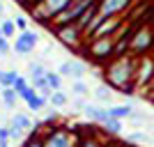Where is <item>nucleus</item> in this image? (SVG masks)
<instances>
[{
	"label": "nucleus",
	"mask_w": 154,
	"mask_h": 147,
	"mask_svg": "<svg viewBox=\"0 0 154 147\" xmlns=\"http://www.w3.org/2000/svg\"><path fill=\"white\" fill-rule=\"evenodd\" d=\"M134 74H136L134 60H129V58H117L115 62L108 67V81L120 90H122L124 85H129V81L134 78Z\"/></svg>",
	"instance_id": "obj_1"
},
{
	"label": "nucleus",
	"mask_w": 154,
	"mask_h": 147,
	"mask_svg": "<svg viewBox=\"0 0 154 147\" xmlns=\"http://www.w3.org/2000/svg\"><path fill=\"white\" fill-rule=\"evenodd\" d=\"M113 39H115V37H99V39H92V44L88 46L90 55H92V58H97V60L110 58V55H113V51H115Z\"/></svg>",
	"instance_id": "obj_2"
},
{
	"label": "nucleus",
	"mask_w": 154,
	"mask_h": 147,
	"mask_svg": "<svg viewBox=\"0 0 154 147\" xmlns=\"http://www.w3.org/2000/svg\"><path fill=\"white\" fill-rule=\"evenodd\" d=\"M37 37H39L37 32H32V30H23V32H21V37H16L14 51L21 53V55H28L30 51H35V46H37V41H39Z\"/></svg>",
	"instance_id": "obj_3"
},
{
	"label": "nucleus",
	"mask_w": 154,
	"mask_h": 147,
	"mask_svg": "<svg viewBox=\"0 0 154 147\" xmlns=\"http://www.w3.org/2000/svg\"><path fill=\"white\" fill-rule=\"evenodd\" d=\"M129 5H131V0H99V14H103L108 19V16L124 12Z\"/></svg>",
	"instance_id": "obj_4"
},
{
	"label": "nucleus",
	"mask_w": 154,
	"mask_h": 147,
	"mask_svg": "<svg viewBox=\"0 0 154 147\" xmlns=\"http://www.w3.org/2000/svg\"><path fill=\"white\" fill-rule=\"evenodd\" d=\"M81 28H76L74 23H69V26H62L58 30V37H60V41L62 44H67V46H76L78 44V37H81Z\"/></svg>",
	"instance_id": "obj_5"
},
{
	"label": "nucleus",
	"mask_w": 154,
	"mask_h": 147,
	"mask_svg": "<svg viewBox=\"0 0 154 147\" xmlns=\"http://www.w3.org/2000/svg\"><path fill=\"white\" fill-rule=\"evenodd\" d=\"M44 147H74V140L69 138V133L64 131H53L46 136V140L42 142Z\"/></svg>",
	"instance_id": "obj_6"
},
{
	"label": "nucleus",
	"mask_w": 154,
	"mask_h": 147,
	"mask_svg": "<svg viewBox=\"0 0 154 147\" xmlns=\"http://www.w3.org/2000/svg\"><path fill=\"white\" fill-rule=\"evenodd\" d=\"M120 26H122V19H113V16H108V19L103 21L101 26L94 30V35H92V39H99V37H113V32L120 30Z\"/></svg>",
	"instance_id": "obj_7"
},
{
	"label": "nucleus",
	"mask_w": 154,
	"mask_h": 147,
	"mask_svg": "<svg viewBox=\"0 0 154 147\" xmlns=\"http://www.w3.org/2000/svg\"><path fill=\"white\" fill-rule=\"evenodd\" d=\"M149 44H152V32H149V30H138V32H136V37L131 39V48H134L136 53L143 51V48H147Z\"/></svg>",
	"instance_id": "obj_8"
},
{
	"label": "nucleus",
	"mask_w": 154,
	"mask_h": 147,
	"mask_svg": "<svg viewBox=\"0 0 154 147\" xmlns=\"http://www.w3.org/2000/svg\"><path fill=\"white\" fill-rule=\"evenodd\" d=\"M83 110H85V115L90 117V120L101 122V124H103V122H106V120L110 117V113H108V110H103L101 106H94V103H85V108H83Z\"/></svg>",
	"instance_id": "obj_9"
},
{
	"label": "nucleus",
	"mask_w": 154,
	"mask_h": 147,
	"mask_svg": "<svg viewBox=\"0 0 154 147\" xmlns=\"http://www.w3.org/2000/svg\"><path fill=\"white\" fill-rule=\"evenodd\" d=\"M44 5L48 7V12L53 14V19H55V14L64 12V9H69L74 5V0H44Z\"/></svg>",
	"instance_id": "obj_10"
},
{
	"label": "nucleus",
	"mask_w": 154,
	"mask_h": 147,
	"mask_svg": "<svg viewBox=\"0 0 154 147\" xmlns=\"http://www.w3.org/2000/svg\"><path fill=\"white\" fill-rule=\"evenodd\" d=\"M108 113H110V117H115V120H124V117H131V113H134V106H131V103L113 106V108H110Z\"/></svg>",
	"instance_id": "obj_11"
},
{
	"label": "nucleus",
	"mask_w": 154,
	"mask_h": 147,
	"mask_svg": "<svg viewBox=\"0 0 154 147\" xmlns=\"http://www.w3.org/2000/svg\"><path fill=\"white\" fill-rule=\"evenodd\" d=\"M152 71H154V62L147 58L140 64V69H138V83H147L149 78H152Z\"/></svg>",
	"instance_id": "obj_12"
},
{
	"label": "nucleus",
	"mask_w": 154,
	"mask_h": 147,
	"mask_svg": "<svg viewBox=\"0 0 154 147\" xmlns=\"http://www.w3.org/2000/svg\"><path fill=\"white\" fill-rule=\"evenodd\" d=\"M103 21H106V16H103V14H94V16H92V21L88 23V26H85V30H83V32L88 35V37H90V35H94V30L101 26Z\"/></svg>",
	"instance_id": "obj_13"
},
{
	"label": "nucleus",
	"mask_w": 154,
	"mask_h": 147,
	"mask_svg": "<svg viewBox=\"0 0 154 147\" xmlns=\"http://www.w3.org/2000/svg\"><path fill=\"white\" fill-rule=\"evenodd\" d=\"M46 83H48L51 90H60L62 87V76L58 71H46Z\"/></svg>",
	"instance_id": "obj_14"
},
{
	"label": "nucleus",
	"mask_w": 154,
	"mask_h": 147,
	"mask_svg": "<svg viewBox=\"0 0 154 147\" xmlns=\"http://www.w3.org/2000/svg\"><path fill=\"white\" fill-rule=\"evenodd\" d=\"M85 62H78V60H71V78L74 81H81V78L85 76Z\"/></svg>",
	"instance_id": "obj_15"
},
{
	"label": "nucleus",
	"mask_w": 154,
	"mask_h": 147,
	"mask_svg": "<svg viewBox=\"0 0 154 147\" xmlns=\"http://www.w3.org/2000/svg\"><path fill=\"white\" fill-rule=\"evenodd\" d=\"M12 127H16V129H23V131H28V129H32V122L28 120L26 115L16 113V115H14V120H12Z\"/></svg>",
	"instance_id": "obj_16"
},
{
	"label": "nucleus",
	"mask_w": 154,
	"mask_h": 147,
	"mask_svg": "<svg viewBox=\"0 0 154 147\" xmlns=\"http://www.w3.org/2000/svg\"><path fill=\"white\" fill-rule=\"evenodd\" d=\"M0 96H2V101L7 103V106H9V108H12L14 103H16V90L14 87H2V92H0Z\"/></svg>",
	"instance_id": "obj_17"
},
{
	"label": "nucleus",
	"mask_w": 154,
	"mask_h": 147,
	"mask_svg": "<svg viewBox=\"0 0 154 147\" xmlns=\"http://www.w3.org/2000/svg\"><path fill=\"white\" fill-rule=\"evenodd\" d=\"M16 78H19L16 71H2V74H0V85H2V87H12V85L16 83Z\"/></svg>",
	"instance_id": "obj_18"
},
{
	"label": "nucleus",
	"mask_w": 154,
	"mask_h": 147,
	"mask_svg": "<svg viewBox=\"0 0 154 147\" xmlns=\"http://www.w3.org/2000/svg\"><path fill=\"white\" fill-rule=\"evenodd\" d=\"M44 103H46V96H42V94H35V96L30 99V101H28V108L37 113V110H42V108H44Z\"/></svg>",
	"instance_id": "obj_19"
},
{
	"label": "nucleus",
	"mask_w": 154,
	"mask_h": 147,
	"mask_svg": "<svg viewBox=\"0 0 154 147\" xmlns=\"http://www.w3.org/2000/svg\"><path fill=\"white\" fill-rule=\"evenodd\" d=\"M48 101H51V106H64V103H67V96L62 94V92H60V90H53L51 92V96H48Z\"/></svg>",
	"instance_id": "obj_20"
},
{
	"label": "nucleus",
	"mask_w": 154,
	"mask_h": 147,
	"mask_svg": "<svg viewBox=\"0 0 154 147\" xmlns=\"http://www.w3.org/2000/svg\"><path fill=\"white\" fill-rule=\"evenodd\" d=\"M94 96L99 99V101L108 103L110 101V90H108V85H99V87L94 90Z\"/></svg>",
	"instance_id": "obj_21"
},
{
	"label": "nucleus",
	"mask_w": 154,
	"mask_h": 147,
	"mask_svg": "<svg viewBox=\"0 0 154 147\" xmlns=\"http://www.w3.org/2000/svg\"><path fill=\"white\" fill-rule=\"evenodd\" d=\"M103 127H106V131H108V133H120L122 124H120V120H115V117H108V120L103 122Z\"/></svg>",
	"instance_id": "obj_22"
},
{
	"label": "nucleus",
	"mask_w": 154,
	"mask_h": 147,
	"mask_svg": "<svg viewBox=\"0 0 154 147\" xmlns=\"http://www.w3.org/2000/svg\"><path fill=\"white\" fill-rule=\"evenodd\" d=\"M71 92H74L76 96H85L88 94V85H85L83 81H76V83L71 85Z\"/></svg>",
	"instance_id": "obj_23"
},
{
	"label": "nucleus",
	"mask_w": 154,
	"mask_h": 147,
	"mask_svg": "<svg viewBox=\"0 0 154 147\" xmlns=\"http://www.w3.org/2000/svg\"><path fill=\"white\" fill-rule=\"evenodd\" d=\"M0 28H2V35H5V37H14V28H16V23L7 19V21H2V26H0Z\"/></svg>",
	"instance_id": "obj_24"
},
{
	"label": "nucleus",
	"mask_w": 154,
	"mask_h": 147,
	"mask_svg": "<svg viewBox=\"0 0 154 147\" xmlns=\"http://www.w3.org/2000/svg\"><path fill=\"white\" fill-rule=\"evenodd\" d=\"M30 74H32V78H39V76H46V69L42 67V64L32 62V64H30Z\"/></svg>",
	"instance_id": "obj_25"
},
{
	"label": "nucleus",
	"mask_w": 154,
	"mask_h": 147,
	"mask_svg": "<svg viewBox=\"0 0 154 147\" xmlns=\"http://www.w3.org/2000/svg\"><path fill=\"white\" fill-rule=\"evenodd\" d=\"M129 140H131V142H149V136L143 133V131H136V133L129 136Z\"/></svg>",
	"instance_id": "obj_26"
},
{
	"label": "nucleus",
	"mask_w": 154,
	"mask_h": 147,
	"mask_svg": "<svg viewBox=\"0 0 154 147\" xmlns=\"http://www.w3.org/2000/svg\"><path fill=\"white\" fill-rule=\"evenodd\" d=\"M12 87L16 90V94H21V92H23V90H28L30 85H28V81H26V78H21V76H19V78H16V83H14Z\"/></svg>",
	"instance_id": "obj_27"
},
{
	"label": "nucleus",
	"mask_w": 154,
	"mask_h": 147,
	"mask_svg": "<svg viewBox=\"0 0 154 147\" xmlns=\"http://www.w3.org/2000/svg\"><path fill=\"white\" fill-rule=\"evenodd\" d=\"M58 74H60V76L71 78V62H62V64L58 67Z\"/></svg>",
	"instance_id": "obj_28"
},
{
	"label": "nucleus",
	"mask_w": 154,
	"mask_h": 147,
	"mask_svg": "<svg viewBox=\"0 0 154 147\" xmlns=\"http://www.w3.org/2000/svg\"><path fill=\"white\" fill-rule=\"evenodd\" d=\"M35 94H37V92H35V87H28V90H23V92H21L19 96H21V99H23V101L28 103V101H30V99H32Z\"/></svg>",
	"instance_id": "obj_29"
},
{
	"label": "nucleus",
	"mask_w": 154,
	"mask_h": 147,
	"mask_svg": "<svg viewBox=\"0 0 154 147\" xmlns=\"http://www.w3.org/2000/svg\"><path fill=\"white\" fill-rule=\"evenodd\" d=\"M9 138H12V133H9V129H0V147L2 145H9Z\"/></svg>",
	"instance_id": "obj_30"
},
{
	"label": "nucleus",
	"mask_w": 154,
	"mask_h": 147,
	"mask_svg": "<svg viewBox=\"0 0 154 147\" xmlns=\"http://www.w3.org/2000/svg\"><path fill=\"white\" fill-rule=\"evenodd\" d=\"M9 53V44H7V37H0V55H7Z\"/></svg>",
	"instance_id": "obj_31"
},
{
	"label": "nucleus",
	"mask_w": 154,
	"mask_h": 147,
	"mask_svg": "<svg viewBox=\"0 0 154 147\" xmlns=\"http://www.w3.org/2000/svg\"><path fill=\"white\" fill-rule=\"evenodd\" d=\"M14 23H16V28H19L21 32L28 30V23H26V19H23V16H16V19H14Z\"/></svg>",
	"instance_id": "obj_32"
},
{
	"label": "nucleus",
	"mask_w": 154,
	"mask_h": 147,
	"mask_svg": "<svg viewBox=\"0 0 154 147\" xmlns=\"http://www.w3.org/2000/svg\"><path fill=\"white\" fill-rule=\"evenodd\" d=\"M81 147H99V145H97L94 140H85V142H83V145H81Z\"/></svg>",
	"instance_id": "obj_33"
},
{
	"label": "nucleus",
	"mask_w": 154,
	"mask_h": 147,
	"mask_svg": "<svg viewBox=\"0 0 154 147\" xmlns=\"http://www.w3.org/2000/svg\"><path fill=\"white\" fill-rule=\"evenodd\" d=\"M26 147H44L42 142H30V145H26Z\"/></svg>",
	"instance_id": "obj_34"
},
{
	"label": "nucleus",
	"mask_w": 154,
	"mask_h": 147,
	"mask_svg": "<svg viewBox=\"0 0 154 147\" xmlns=\"http://www.w3.org/2000/svg\"><path fill=\"white\" fill-rule=\"evenodd\" d=\"M5 12V5H2V0H0V14Z\"/></svg>",
	"instance_id": "obj_35"
},
{
	"label": "nucleus",
	"mask_w": 154,
	"mask_h": 147,
	"mask_svg": "<svg viewBox=\"0 0 154 147\" xmlns=\"http://www.w3.org/2000/svg\"><path fill=\"white\" fill-rule=\"evenodd\" d=\"M0 37H5V35H2V28H0Z\"/></svg>",
	"instance_id": "obj_36"
},
{
	"label": "nucleus",
	"mask_w": 154,
	"mask_h": 147,
	"mask_svg": "<svg viewBox=\"0 0 154 147\" xmlns=\"http://www.w3.org/2000/svg\"><path fill=\"white\" fill-rule=\"evenodd\" d=\"M0 92H2V85H0Z\"/></svg>",
	"instance_id": "obj_37"
},
{
	"label": "nucleus",
	"mask_w": 154,
	"mask_h": 147,
	"mask_svg": "<svg viewBox=\"0 0 154 147\" xmlns=\"http://www.w3.org/2000/svg\"><path fill=\"white\" fill-rule=\"evenodd\" d=\"M2 147H9V145H2Z\"/></svg>",
	"instance_id": "obj_38"
},
{
	"label": "nucleus",
	"mask_w": 154,
	"mask_h": 147,
	"mask_svg": "<svg viewBox=\"0 0 154 147\" xmlns=\"http://www.w3.org/2000/svg\"><path fill=\"white\" fill-rule=\"evenodd\" d=\"M0 74H2V71H0Z\"/></svg>",
	"instance_id": "obj_39"
}]
</instances>
